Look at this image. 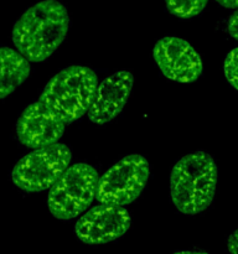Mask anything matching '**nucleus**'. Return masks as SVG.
I'll return each mask as SVG.
<instances>
[{
  "label": "nucleus",
  "instance_id": "obj_1",
  "mask_svg": "<svg viewBox=\"0 0 238 254\" xmlns=\"http://www.w3.org/2000/svg\"><path fill=\"white\" fill-rule=\"evenodd\" d=\"M69 25V15L62 2L42 0L16 20L12 42L29 62L46 61L64 41Z\"/></svg>",
  "mask_w": 238,
  "mask_h": 254
},
{
  "label": "nucleus",
  "instance_id": "obj_2",
  "mask_svg": "<svg viewBox=\"0 0 238 254\" xmlns=\"http://www.w3.org/2000/svg\"><path fill=\"white\" fill-rule=\"evenodd\" d=\"M217 183L218 168L212 156L205 151L191 153L171 170V201L178 212L197 215L213 202Z\"/></svg>",
  "mask_w": 238,
  "mask_h": 254
},
{
  "label": "nucleus",
  "instance_id": "obj_10",
  "mask_svg": "<svg viewBox=\"0 0 238 254\" xmlns=\"http://www.w3.org/2000/svg\"><path fill=\"white\" fill-rule=\"evenodd\" d=\"M134 77L129 71L114 72L98 83L88 109V118L94 124H106L123 111L133 89Z\"/></svg>",
  "mask_w": 238,
  "mask_h": 254
},
{
  "label": "nucleus",
  "instance_id": "obj_3",
  "mask_svg": "<svg viewBox=\"0 0 238 254\" xmlns=\"http://www.w3.org/2000/svg\"><path fill=\"white\" fill-rule=\"evenodd\" d=\"M97 86L98 77L93 69L73 64L47 82L39 101L54 111L64 124H71L88 113Z\"/></svg>",
  "mask_w": 238,
  "mask_h": 254
},
{
  "label": "nucleus",
  "instance_id": "obj_17",
  "mask_svg": "<svg viewBox=\"0 0 238 254\" xmlns=\"http://www.w3.org/2000/svg\"><path fill=\"white\" fill-rule=\"evenodd\" d=\"M174 254H208V253L200 252V251H180V252H175Z\"/></svg>",
  "mask_w": 238,
  "mask_h": 254
},
{
  "label": "nucleus",
  "instance_id": "obj_6",
  "mask_svg": "<svg viewBox=\"0 0 238 254\" xmlns=\"http://www.w3.org/2000/svg\"><path fill=\"white\" fill-rule=\"evenodd\" d=\"M150 175L143 155L131 154L108 169L99 178L96 198L102 205L123 206L135 201L143 192Z\"/></svg>",
  "mask_w": 238,
  "mask_h": 254
},
{
  "label": "nucleus",
  "instance_id": "obj_8",
  "mask_svg": "<svg viewBox=\"0 0 238 254\" xmlns=\"http://www.w3.org/2000/svg\"><path fill=\"white\" fill-rule=\"evenodd\" d=\"M130 225V215L125 208L101 203L79 217L74 233L87 245H104L121 237Z\"/></svg>",
  "mask_w": 238,
  "mask_h": 254
},
{
  "label": "nucleus",
  "instance_id": "obj_14",
  "mask_svg": "<svg viewBox=\"0 0 238 254\" xmlns=\"http://www.w3.org/2000/svg\"><path fill=\"white\" fill-rule=\"evenodd\" d=\"M227 31L231 36L238 41V9L230 16L227 22Z\"/></svg>",
  "mask_w": 238,
  "mask_h": 254
},
{
  "label": "nucleus",
  "instance_id": "obj_15",
  "mask_svg": "<svg viewBox=\"0 0 238 254\" xmlns=\"http://www.w3.org/2000/svg\"><path fill=\"white\" fill-rule=\"evenodd\" d=\"M227 248L231 254H238V228L228 237Z\"/></svg>",
  "mask_w": 238,
  "mask_h": 254
},
{
  "label": "nucleus",
  "instance_id": "obj_4",
  "mask_svg": "<svg viewBox=\"0 0 238 254\" xmlns=\"http://www.w3.org/2000/svg\"><path fill=\"white\" fill-rule=\"evenodd\" d=\"M99 176L93 166L77 163L68 166L50 189L47 207L55 218L69 221L89 207L96 198Z\"/></svg>",
  "mask_w": 238,
  "mask_h": 254
},
{
  "label": "nucleus",
  "instance_id": "obj_12",
  "mask_svg": "<svg viewBox=\"0 0 238 254\" xmlns=\"http://www.w3.org/2000/svg\"><path fill=\"white\" fill-rule=\"evenodd\" d=\"M208 0H165L166 9L176 17L191 19L206 9Z\"/></svg>",
  "mask_w": 238,
  "mask_h": 254
},
{
  "label": "nucleus",
  "instance_id": "obj_5",
  "mask_svg": "<svg viewBox=\"0 0 238 254\" xmlns=\"http://www.w3.org/2000/svg\"><path fill=\"white\" fill-rule=\"evenodd\" d=\"M72 151L66 144L56 143L26 154L14 166L11 180L16 188L26 192L49 190L67 170Z\"/></svg>",
  "mask_w": 238,
  "mask_h": 254
},
{
  "label": "nucleus",
  "instance_id": "obj_13",
  "mask_svg": "<svg viewBox=\"0 0 238 254\" xmlns=\"http://www.w3.org/2000/svg\"><path fill=\"white\" fill-rule=\"evenodd\" d=\"M223 71L231 86L238 91V47L227 54L223 64Z\"/></svg>",
  "mask_w": 238,
  "mask_h": 254
},
{
  "label": "nucleus",
  "instance_id": "obj_7",
  "mask_svg": "<svg viewBox=\"0 0 238 254\" xmlns=\"http://www.w3.org/2000/svg\"><path fill=\"white\" fill-rule=\"evenodd\" d=\"M153 56L161 73L171 81L192 83L202 74L200 55L180 37L166 36L159 40L154 46Z\"/></svg>",
  "mask_w": 238,
  "mask_h": 254
},
{
  "label": "nucleus",
  "instance_id": "obj_11",
  "mask_svg": "<svg viewBox=\"0 0 238 254\" xmlns=\"http://www.w3.org/2000/svg\"><path fill=\"white\" fill-rule=\"evenodd\" d=\"M30 62L16 50L0 47V99L16 91L30 76Z\"/></svg>",
  "mask_w": 238,
  "mask_h": 254
},
{
  "label": "nucleus",
  "instance_id": "obj_9",
  "mask_svg": "<svg viewBox=\"0 0 238 254\" xmlns=\"http://www.w3.org/2000/svg\"><path fill=\"white\" fill-rule=\"evenodd\" d=\"M66 124L54 111L37 101L25 108L16 123V135L27 148H45L59 143Z\"/></svg>",
  "mask_w": 238,
  "mask_h": 254
},
{
  "label": "nucleus",
  "instance_id": "obj_16",
  "mask_svg": "<svg viewBox=\"0 0 238 254\" xmlns=\"http://www.w3.org/2000/svg\"><path fill=\"white\" fill-rule=\"evenodd\" d=\"M221 6L227 9H238V0H216Z\"/></svg>",
  "mask_w": 238,
  "mask_h": 254
}]
</instances>
